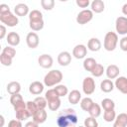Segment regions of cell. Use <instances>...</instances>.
<instances>
[{"mask_svg": "<svg viewBox=\"0 0 127 127\" xmlns=\"http://www.w3.org/2000/svg\"><path fill=\"white\" fill-rule=\"evenodd\" d=\"M38 64L43 68H51L52 65H53V64H54V60H53V58H52L51 55L43 54V55H41L39 57Z\"/></svg>", "mask_w": 127, "mask_h": 127, "instance_id": "8", "label": "cell"}, {"mask_svg": "<svg viewBox=\"0 0 127 127\" xmlns=\"http://www.w3.org/2000/svg\"><path fill=\"white\" fill-rule=\"evenodd\" d=\"M8 127H23L22 122L18 119H12L8 123Z\"/></svg>", "mask_w": 127, "mask_h": 127, "instance_id": "44", "label": "cell"}, {"mask_svg": "<svg viewBox=\"0 0 127 127\" xmlns=\"http://www.w3.org/2000/svg\"><path fill=\"white\" fill-rule=\"evenodd\" d=\"M47 117H48V113L45 109H39L37 111V113L32 117L33 120L35 122H37L38 124H42L44 123L46 120H47Z\"/></svg>", "mask_w": 127, "mask_h": 127, "instance_id": "22", "label": "cell"}, {"mask_svg": "<svg viewBox=\"0 0 127 127\" xmlns=\"http://www.w3.org/2000/svg\"><path fill=\"white\" fill-rule=\"evenodd\" d=\"M118 44V35L115 32H107L104 36L103 48L107 52H112L116 49Z\"/></svg>", "mask_w": 127, "mask_h": 127, "instance_id": "3", "label": "cell"}, {"mask_svg": "<svg viewBox=\"0 0 127 127\" xmlns=\"http://www.w3.org/2000/svg\"><path fill=\"white\" fill-rule=\"evenodd\" d=\"M12 62H13V59L11 57H9V56L1 53V55H0V63H1L2 65H4V66H10L12 64Z\"/></svg>", "mask_w": 127, "mask_h": 127, "instance_id": "35", "label": "cell"}, {"mask_svg": "<svg viewBox=\"0 0 127 127\" xmlns=\"http://www.w3.org/2000/svg\"><path fill=\"white\" fill-rule=\"evenodd\" d=\"M101 107L104 110H111L115 108V103L110 98H104L101 100Z\"/></svg>", "mask_w": 127, "mask_h": 127, "instance_id": "30", "label": "cell"}, {"mask_svg": "<svg viewBox=\"0 0 127 127\" xmlns=\"http://www.w3.org/2000/svg\"><path fill=\"white\" fill-rule=\"evenodd\" d=\"M41 6L43 9L47 11H51L55 6V1L54 0H41Z\"/></svg>", "mask_w": 127, "mask_h": 127, "instance_id": "38", "label": "cell"}, {"mask_svg": "<svg viewBox=\"0 0 127 127\" xmlns=\"http://www.w3.org/2000/svg\"><path fill=\"white\" fill-rule=\"evenodd\" d=\"M26 103H27V109H28V111L31 113V115L33 117L37 113V111L39 110V108H38V106H37V104L35 103L34 100L33 101H28Z\"/></svg>", "mask_w": 127, "mask_h": 127, "instance_id": "39", "label": "cell"}, {"mask_svg": "<svg viewBox=\"0 0 127 127\" xmlns=\"http://www.w3.org/2000/svg\"><path fill=\"white\" fill-rule=\"evenodd\" d=\"M115 85L113 83V81L111 79H103L101 82H100V89L101 91L105 92V93H108V92H111L113 89H114Z\"/></svg>", "mask_w": 127, "mask_h": 127, "instance_id": "20", "label": "cell"}, {"mask_svg": "<svg viewBox=\"0 0 127 127\" xmlns=\"http://www.w3.org/2000/svg\"><path fill=\"white\" fill-rule=\"evenodd\" d=\"M93 18V12L89 9H83L76 16V22L79 25H85L89 23Z\"/></svg>", "mask_w": 127, "mask_h": 127, "instance_id": "5", "label": "cell"}, {"mask_svg": "<svg viewBox=\"0 0 127 127\" xmlns=\"http://www.w3.org/2000/svg\"><path fill=\"white\" fill-rule=\"evenodd\" d=\"M101 42L98 38H91L87 42V49L91 52H98L101 49Z\"/></svg>", "mask_w": 127, "mask_h": 127, "instance_id": "17", "label": "cell"}, {"mask_svg": "<svg viewBox=\"0 0 127 127\" xmlns=\"http://www.w3.org/2000/svg\"><path fill=\"white\" fill-rule=\"evenodd\" d=\"M54 89L56 90V92L59 95V97H64L68 93L67 87L65 85H64V84H58V85H56V87H54Z\"/></svg>", "mask_w": 127, "mask_h": 127, "instance_id": "31", "label": "cell"}, {"mask_svg": "<svg viewBox=\"0 0 127 127\" xmlns=\"http://www.w3.org/2000/svg\"><path fill=\"white\" fill-rule=\"evenodd\" d=\"M82 91L85 95H90L95 91V80L93 79V77H84L82 81Z\"/></svg>", "mask_w": 127, "mask_h": 127, "instance_id": "6", "label": "cell"}, {"mask_svg": "<svg viewBox=\"0 0 127 127\" xmlns=\"http://www.w3.org/2000/svg\"><path fill=\"white\" fill-rule=\"evenodd\" d=\"M104 72H105V68H104V66H103L102 64H97L96 66L92 69L91 74H92L94 77H100Z\"/></svg>", "mask_w": 127, "mask_h": 127, "instance_id": "33", "label": "cell"}, {"mask_svg": "<svg viewBox=\"0 0 127 127\" xmlns=\"http://www.w3.org/2000/svg\"><path fill=\"white\" fill-rule=\"evenodd\" d=\"M43 20V14L39 10H32L29 13V22H34V21H41Z\"/></svg>", "mask_w": 127, "mask_h": 127, "instance_id": "28", "label": "cell"}, {"mask_svg": "<svg viewBox=\"0 0 127 127\" xmlns=\"http://www.w3.org/2000/svg\"><path fill=\"white\" fill-rule=\"evenodd\" d=\"M105 73L108 79H116L120 73V69L116 64H109L105 69Z\"/></svg>", "mask_w": 127, "mask_h": 127, "instance_id": "12", "label": "cell"}, {"mask_svg": "<svg viewBox=\"0 0 127 127\" xmlns=\"http://www.w3.org/2000/svg\"><path fill=\"white\" fill-rule=\"evenodd\" d=\"M90 7H91V11L93 13H101L104 11V2L102 0H93L90 3Z\"/></svg>", "mask_w": 127, "mask_h": 127, "instance_id": "23", "label": "cell"}, {"mask_svg": "<svg viewBox=\"0 0 127 127\" xmlns=\"http://www.w3.org/2000/svg\"><path fill=\"white\" fill-rule=\"evenodd\" d=\"M68 97V102L70 103V104H72V105H75V104H77L80 100H81V93L79 92V90H77V89H73V90H71L69 93H68V95H67Z\"/></svg>", "mask_w": 127, "mask_h": 127, "instance_id": "18", "label": "cell"}, {"mask_svg": "<svg viewBox=\"0 0 127 127\" xmlns=\"http://www.w3.org/2000/svg\"><path fill=\"white\" fill-rule=\"evenodd\" d=\"M87 54V48L82 45V44H79V45H76L73 50H72V56L77 59V60H81V59H84L85 56Z\"/></svg>", "mask_w": 127, "mask_h": 127, "instance_id": "10", "label": "cell"}, {"mask_svg": "<svg viewBox=\"0 0 127 127\" xmlns=\"http://www.w3.org/2000/svg\"><path fill=\"white\" fill-rule=\"evenodd\" d=\"M122 13H123L125 16H127V3H125V4L122 6Z\"/></svg>", "mask_w": 127, "mask_h": 127, "instance_id": "50", "label": "cell"}, {"mask_svg": "<svg viewBox=\"0 0 127 127\" xmlns=\"http://www.w3.org/2000/svg\"><path fill=\"white\" fill-rule=\"evenodd\" d=\"M13 107H14V110H15V112H16V111H19V110H22V109L27 108V103L23 100V101L19 102L18 104H16V105H15V106H13Z\"/></svg>", "mask_w": 127, "mask_h": 127, "instance_id": "46", "label": "cell"}, {"mask_svg": "<svg viewBox=\"0 0 127 127\" xmlns=\"http://www.w3.org/2000/svg\"><path fill=\"white\" fill-rule=\"evenodd\" d=\"M61 103H62L61 97H59V98L53 99V100H51V101H48V107H49V109L52 110V111H57V110L61 107Z\"/></svg>", "mask_w": 127, "mask_h": 127, "instance_id": "32", "label": "cell"}, {"mask_svg": "<svg viewBox=\"0 0 127 127\" xmlns=\"http://www.w3.org/2000/svg\"><path fill=\"white\" fill-rule=\"evenodd\" d=\"M0 119H1V124H0V127H3L4 122H5V120H4V116H3V115H0Z\"/></svg>", "mask_w": 127, "mask_h": 127, "instance_id": "51", "label": "cell"}, {"mask_svg": "<svg viewBox=\"0 0 127 127\" xmlns=\"http://www.w3.org/2000/svg\"><path fill=\"white\" fill-rule=\"evenodd\" d=\"M113 127H127V113H120L117 115Z\"/></svg>", "mask_w": 127, "mask_h": 127, "instance_id": "19", "label": "cell"}, {"mask_svg": "<svg viewBox=\"0 0 127 127\" xmlns=\"http://www.w3.org/2000/svg\"><path fill=\"white\" fill-rule=\"evenodd\" d=\"M44 85L45 84L41 81H33L29 85V91L34 95H39L44 91Z\"/></svg>", "mask_w": 127, "mask_h": 127, "instance_id": "14", "label": "cell"}, {"mask_svg": "<svg viewBox=\"0 0 127 127\" xmlns=\"http://www.w3.org/2000/svg\"><path fill=\"white\" fill-rule=\"evenodd\" d=\"M0 21L3 25L8 27H15L19 23V19L16 15H14L11 11L5 14H0Z\"/></svg>", "mask_w": 127, "mask_h": 127, "instance_id": "4", "label": "cell"}, {"mask_svg": "<svg viewBox=\"0 0 127 127\" xmlns=\"http://www.w3.org/2000/svg\"><path fill=\"white\" fill-rule=\"evenodd\" d=\"M44 20H41V21H34V22H29V26L30 28L35 31V32H38V31H41L43 28H44Z\"/></svg>", "mask_w": 127, "mask_h": 127, "instance_id": "34", "label": "cell"}, {"mask_svg": "<svg viewBox=\"0 0 127 127\" xmlns=\"http://www.w3.org/2000/svg\"><path fill=\"white\" fill-rule=\"evenodd\" d=\"M75 3H76V5H77L78 7H80V8H86V7H88V5L90 4L89 0H76Z\"/></svg>", "mask_w": 127, "mask_h": 127, "instance_id": "45", "label": "cell"}, {"mask_svg": "<svg viewBox=\"0 0 127 127\" xmlns=\"http://www.w3.org/2000/svg\"><path fill=\"white\" fill-rule=\"evenodd\" d=\"M96 64H97V63L93 58H86L83 61V68L89 72L92 71V69L96 66Z\"/></svg>", "mask_w": 127, "mask_h": 127, "instance_id": "24", "label": "cell"}, {"mask_svg": "<svg viewBox=\"0 0 127 127\" xmlns=\"http://www.w3.org/2000/svg\"><path fill=\"white\" fill-rule=\"evenodd\" d=\"M93 100L90 98V97H84L80 100V108L83 110V111H86L88 112V110L90 109V107L92 106L93 104Z\"/></svg>", "mask_w": 127, "mask_h": 127, "instance_id": "25", "label": "cell"}, {"mask_svg": "<svg viewBox=\"0 0 127 127\" xmlns=\"http://www.w3.org/2000/svg\"><path fill=\"white\" fill-rule=\"evenodd\" d=\"M71 62V55L66 52V51H64V52H61L58 56V63L60 65L62 66H66L70 64Z\"/></svg>", "mask_w": 127, "mask_h": 127, "instance_id": "13", "label": "cell"}, {"mask_svg": "<svg viewBox=\"0 0 127 127\" xmlns=\"http://www.w3.org/2000/svg\"><path fill=\"white\" fill-rule=\"evenodd\" d=\"M76 127H84V126H81V125H79V126H76Z\"/></svg>", "mask_w": 127, "mask_h": 127, "instance_id": "52", "label": "cell"}, {"mask_svg": "<svg viewBox=\"0 0 127 127\" xmlns=\"http://www.w3.org/2000/svg\"><path fill=\"white\" fill-rule=\"evenodd\" d=\"M15 113H16V118H17L18 120H20V121L27 120V119H29L30 117H32L31 113L28 111L27 108L22 109V110H19V111H16Z\"/></svg>", "mask_w": 127, "mask_h": 127, "instance_id": "27", "label": "cell"}, {"mask_svg": "<svg viewBox=\"0 0 127 127\" xmlns=\"http://www.w3.org/2000/svg\"><path fill=\"white\" fill-rule=\"evenodd\" d=\"M7 30H6V27L5 25H0V39H4L5 36L7 37Z\"/></svg>", "mask_w": 127, "mask_h": 127, "instance_id": "47", "label": "cell"}, {"mask_svg": "<svg viewBox=\"0 0 127 127\" xmlns=\"http://www.w3.org/2000/svg\"><path fill=\"white\" fill-rule=\"evenodd\" d=\"M84 127H98V122L96 120V118L88 116L84 119V123H83Z\"/></svg>", "mask_w": 127, "mask_h": 127, "instance_id": "37", "label": "cell"}, {"mask_svg": "<svg viewBox=\"0 0 127 127\" xmlns=\"http://www.w3.org/2000/svg\"><path fill=\"white\" fill-rule=\"evenodd\" d=\"M14 12H15V15L17 17H24V16H26L30 13L29 12V7L24 3H19V4L15 5Z\"/></svg>", "mask_w": 127, "mask_h": 127, "instance_id": "15", "label": "cell"}, {"mask_svg": "<svg viewBox=\"0 0 127 127\" xmlns=\"http://www.w3.org/2000/svg\"><path fill=\"white\" fill-rule=\"evenodd\" d=\"M39 36L35 32H30L26 36V44L30 49H36L39 46Z\"/></svg>", "mask_w": 127, "mask_h": 127, "instance_id": "9", "label": "cell"}, {"mask_svg": "<svg viewBox=\"0 0 127 127\" xmlns=\"http://www.w3.org/2000/svg\"><path fill=\"white\" fill-rule=\"evenodd\" d=\"M10 12V8L7 4H1L0 5V14H5Z\"/></svg>", "mask_w": 127, "mask_h": 127, "instance_id": "48", "label": "cell"}, {"mask_svg": "<svg viewBox=\"0 0 127 127\" xmlns=\"http://www.w3.org/2000/svg\"><path fill=\"white\" fill-rule=\"evenodd\" d=\"M45 98L47 99V101H51L53 99H56V98H59V95L57 94L56 90L54 88L52 89H49L45 92Z\"/></svg>", "mask_w": 127, "mask_h": 127, "instance_id": "40", "label": "cell"}, {"mask_svg": "<svg viewBox=\"0 0 127 127\" xmlns=\"http://www.w3.org/2000/svg\"><path fill=\"white\" fill-rule=\"evenodd\" d=\"M24 99H23V97H22V95L20 94V93H17V94H13V95H11V97H10V103L13 105V106H15L16 104H18L19 102H21V101H23Z\"/></svg>", "mask_w": 127, "mask_h": 127, "instance_id": "42", "label": "cell"}, {"mask_svg": "<svg viewBox=\"0 0 127 127\" xmlns=\"http://www.w3.org/2000/svg\"><path fill=\"white\" fill-rule=\"evenodd\" d=\"M115 29L117 34L126 35L127 34V17L119 16L115 21Z\"/></svg>", "mask_w": 127, "mask_h": 127, "instance_id": "7", "label": "cell"}, {"mask_svg": "<svg viewBox=\"0 0 127 127\" xmlns=\"http://www.w3.org/2000/svg\"><path fill=\"white\" fill-rule=\"evenodd\" d=\"M7 92L11 95L13 94H17V93H20L21 91V84L18 82V81H11L7 84Z\"/></svg>", "mask_w": 127, "mask_h": 127, "instance_id": "21", "label": "cell"}, {"mask_svg": "<svg viewBox=\"0 0 127 127\" xmlns=\"http://www.w3.org/2000/svg\"><path fill=\"white\" fill-rule=\"evenodd\" d=\"M2 53L5 54V55H7V56H9V57H11L12 59L16 56V50L13 47H11V46H7V47L3 48Z\"/></svg>", "mask_w": 127, "mask_h": 127, "instance_id": "41", "label": "cell"}, {"mask_svg": "<svg viewBox=\"0 0 127 127\" xmlns=\"http://www.w3.org/2000/svg\"><path fill=\"white\" fill-rule=\"evenodd\" d=\"M119 47L123 52H127V36H124L119 41Z\"/></svg>", "mask_w": 127, "mask_h": 127, "instance_id": "43", "label": "cell"}, {"mask_svg": "<svg viewBox=\"0 0 127 127\" xmlns=\"http://www.w3.org/2000/svg\"><path fill=\"white\" fill-rule=\"evenodd\" d=\"M88 113H89V116L97 118L101 114V106L97 103H93L92 106L90 107V109L88 110Z\"/></svg>", "mask_w": 127, "mask_h": 127, "instance_id": "26", "label": "cell"}, {"mask_svg": "<svg viewBox=\"0 0 127 127\" xmlns=\"http://www.w3.org/2000/svg\"><path fill=\"white\" fill-rule=\"evenodd\" d=\"M115 87L123 94H127V77L118 76L114 82Z\"/></svg>", "mask_w": 127, "mask_h": 127, "instance_id": "11", "label": "cell"}, {"mask_svg": "<svg viewBox=\"0 0 127 127\" xmlns=\"http://www.w3.org/2000/svg\"><path fill=\"white\" fill-rule=\"evenodd\" d=\"M6 41L9 46L16 47L20 44V36L16 32H10V33H8V35L6 37Z\"/></svg>", "mask_w": 127, "mask_h": 127, "instance_id": "16", "label": "cell"}, {"mask_svg": "<svg viewBox=\"0 0 127 127\" xmlns=\"http://www.w3.org/2000/svg\"><path fill=\"white\" fill-rule=\"evenodd\" d=\"M34 101H35V103L37 104V106H38L39 109H45V108L48 106V101H47V99H46L45 97H43V96H38V97H36Z\"/></svg>", "mask_w": 127, "mask_h": 127, "instance_id": "36", "label": "cell"}, {"mask_svg": "<svg viewBox=\"0 0 127 127\" xmlns=\"http://www.w3.org/2000/svg\"><path fill=\"white\" fill-rule=\"evenodd\" d=\"M78 118L74 109L65 108L62 110L57 117L58 127H76Z\"/></svg>", "mask_w": 127, "mask_h": 127, "instance_id": "1", "label": "cell"}, {"mask_svg": "<svg viewBox=\"0 0 127 127\" xmlns=\"http://www.w3.org/2000/svg\"><path fill=\"white\" fill-rule=\"evenodd\" d=\"M24 127H39V124H38L37 122H35L34 120H32V121H28V122L25 124Z\"/></svg>", "mask_w": 127, "mask_h": 127, "instance_id": "49", "label": "cell"}, {"mask_svg": "<svg viewBox=\"0 0 127 127\" xmlns=\"http://www.w3.org/2000/svg\"><path fill=\"white\" fill-rule=\"evenodd\" d=\"M63 80V73L59 69L50 70L44 77V84L48 87H52L54 85H58Z\"/></svg>", "mask_w": 127, "mask_h": 127, "instance_id": "2", "label": "cell"}, {"mask_svg": "<svg viewBox=\"0 0 127 127\" xmlns=\"http://www.w3.org/2000/svg\"><path fill=\"white\" fill-rule=\"evenodd\" d=\"M116 112L114 109H111V110H104V113H103V119L106 121V122H112L116 119Z\"/></svg>", "mask_w": 127, "mask_h": 127, "instance_id": "29", "label": "cell"}]
</instances>
